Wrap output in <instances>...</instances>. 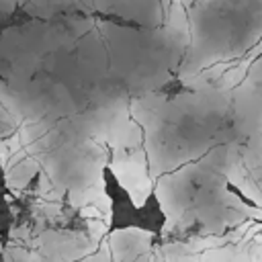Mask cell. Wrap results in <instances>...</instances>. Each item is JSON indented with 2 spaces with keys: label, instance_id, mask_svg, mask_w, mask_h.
I'll return each mask as SVG.
<instances>
[]
</instances>
